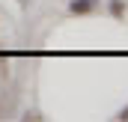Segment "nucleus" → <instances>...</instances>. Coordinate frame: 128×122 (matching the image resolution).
<instances>
[{
    "instance_id": "f257e3e1",
    "label": "nucleus",
    "mask_w": 128,
    "mask_h": 122,
    "mask_svg": "<svg viewBox=\"0 0 128 122\" xmlns=\"http://www.w3.org/2000/svg\"><path fill=\"white\" fill-rule=\"evenodd\" d=\"M68 9H72L74 15H90V12H96V9H98V0H72Z\"/></svg>"
},
{
    "instance_id": "f03ea898",
    "label": "nucleus",
    "mask_w": 128,
    "mask_h": 122,
    "mask_svg": "<svg viewBox=\"0 0 128 122\" xmlns=\"http://www.w3.org/2000/svg\"><path fill=\"white\" fill-rule=\"evenodd\" d=\"M116 119H119V122H128V107H122V110L116 113Z\"/></svg>"
}]
</instances>
